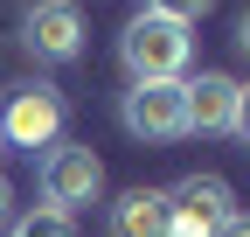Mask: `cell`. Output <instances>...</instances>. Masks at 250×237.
Instances as JSON below:
<instances>
[{"instance_id":"52a82bcc","label":"cell","mask_w":250,"mask_h":237,"mask_svg":"<svg viewBox=\"0 0 250 237\" xmlns=\"http://www.w3.org/2000/svg\"><path fill=\"white\" fill-rule=\"evenodd\" d=\"M236 91H243V84L229 70L188 77V133H229L236 126Z\"/></svg>"},{"instance_id":"5b68a950","label":"cell","mask_w":250,"mask_h":237,"mask_svg":"<svg viewBox=\"0 0 250 237\" xmlns=\"http://www.w3.org/2000/svg\"><path fill=\"white\" fill-rule=\"evenodd\" d=\"M0 133H7V146H28V154H49V146L62 140V91H49V84H21V91L0 105Z\"/></svg>"},{"instance_id":"5bb4252c","label":"cell","mask_w":250,"mask_h":237,"mask_svg":"<svg viewBox=\"0 0 250 237\" xmlns=\"http://www.w3.org/2000/svg\"><path fill=\"white\" fill-rule=\"evenodd\" d=\"M236 49L250 56V7H243V21H236Z\"/></svg>"},{"instance_id":"9a60e30c","label":"cell","mask_w":250,"mask_h":237,"mask_svg":"<svg viewBox=\"0 0 250 237\" xmlns=\"http://www.w3.org/2000/svg\"><path fill=\"white\" fill-rule=\"evenodd\" d=\"M0 154H7V133H0Z\"/></svg>"},{"instance_id":"4fadbf2b","label":"cell","mask_w":250,"mask_h":237,"mask_svg":"<svg viewBox=\"0 0 250 237\" xmlns=\"http://www.w3.org/2000/svg\"><path fill=\"white\" fill-rule=\"evenodd\" d=\"M7 216H14V189H7V174H0V230H7Z\"/></svg>"},{"instance_id":"9c48e42d","label":"cell","mask_w":250,"mask_h":237,"mask_svg":"<svg viewBox=\"0 0 250 237\" xmlns=\"http://www.w3.org/2000/svg\"><path fill=\"white\" fill-rule=\"evenodd\" d=\"M7 237H77V230H70V216H62V210H49V202H42V210L14 216V223H7Z\"/></svg>"},{"instance_id":"3957f363","label":"cell","mask_w":250,"mask_h":237,"mask_svg":"<svg viewBox=\"0 0 250 237\" xmlns=\"http://www.w3.org/2000/svg\"><path fill=\"white\" fill-rule=\"evenodd\" d=\"M236 216V189L223 174H181L167 189V237H215Z\"/></svg>"},{"instance_id":"6da1fadb","label":"cell","mask_w":250,"mask_h":237,"mask_svg":"<svg viewBox=\"0 0 250 237\" xmlns=\"http://www.w3.org/2000/svg\"><path fill=\"white\" fill-rule=\"evenodd\" d=\"M118 56H125V70H132V84H181L188 56H195V35H188L181 21L139 7L125 21V35H118Z\"/></svg>"},{"instance_id":"8fae6325","label":"cell","mask_w":250,"mask_h":237,"mask_svg":"<svg viewBox=\"0 0 250 237\" xmlns=\"http://www.w3.org/2000/svg\"><path fill=\"white\" fill-rule=\"evenodd\" d=\"M243 146H250V84H243V91H236V126H229Z\"/></svg>"},{"instance_id":"277c9868","label":"cell","mask_w":250,"mask_h":237,"mask_svg":"<svg viewBox=\"0 0 250 237\" xmlns=\"http://www.w3.org/2000/svg\"><path fill=\"white\" fill-rule=\"evenodd\" d=\"M118 118H125V133L146 140V146L188 140V77L181 84H132V91L118 98Z\"/></svg>"},{"instance_id":"30bf717a","label":"cell","mask_w":250,"mask_h":237,"mask_svg":"<svg viewBox=\"0 0 250 237\" xmlns=\"http://www.w3.org/2000/svg\"><path fill=\"white\" fill-rule=\"evenodd\" d=\"M208 7H215V0H146V14H167V21H181V28H195Z\"/></svg>"},{"instance_id":"8992f818","label":"cell","mask_w":250,"mask_h":237,"mask_svg":"<svg viewBox=\"0 0 250 237\" xmlns=\"http://www.w3.org/2000/svg\"><path fill=\"white\" fill-rule=\"evenodd\" d=\"M21 42L35 63H77L83 56V14H77V0H35L21 21Z\"/></svg>"},{"instance_id":"ba28073f","label":"cell","mask_w":250,"mask_h":237,"mask_svg":"<svg viewBox=\"0 0 250 237\" xmlns=\"http://www.w3.org/2000/svg\"><path fill=\"white\" fill-rule=\"evenodd\" d=\"M111 237H167V189H125L111 202Z\"/></svg>"},{"instance_id":"7c38bea8","label":"cell","mask_w":250,"mask_h":237,"mask_svg":"<svg viewBox=\"0 0 250 237\" xmlns=\"http://www.w3.org/2000/svg\"><path fill=\"white\" fill-rule=\"evenodd\" d=\"M215 237H250V216H243V210H236V216H229V223H223V230H215Z\"/></svg>"},{"instance_id":"7a4b0ae2","label":"cell","mask_w":250,"mask_h":237,"mask_svg":"<svg viewBox=\"0 0 250 237\" xmlns=\"http://www.w3.org/2000/svg\"><path fill=\"white\" fill-rule=\"evenodd\" d=\"M35 182H42V202H49V210L77 216V210H90V202L104 195V161L90 154V146L56 140L49 154H42V167H35Z\"/></svg>"}]
</instances>
